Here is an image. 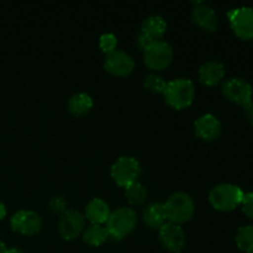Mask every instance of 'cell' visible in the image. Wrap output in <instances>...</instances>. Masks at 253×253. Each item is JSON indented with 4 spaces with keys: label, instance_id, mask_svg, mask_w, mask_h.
<instances>
[{
    "label": "cell",
    "instance_id": "cell-5",
    "mask_svg": "<svg viewBox=\"0 0 253 253\" xmlns=\"http://www.w3.org/2000/svg\"><path fill=\"white\" fill-rule=\"evenodd\" d=\"M141 172L142 169H141L140 162L135 157H130V156H123L119 158L111 166L110 169L111 178L121 188H126L137 182Z\"/></svg>",
    "mask_w": 253,
    "mask_h": 253
},
{
    "label": "cell",
    "instance_id": "cell-23",
    "mask_svg": "<svg viewBox=\"0 0 253 253\" xmlns=\"http://www.w3.org/2000/svg\"><path fill=\"white\" fill-rule=\"evenodd\" d=\"M143 85L151 93L163 94L165 93L166 86H167V82L163 79V77L155 73H151L145 77V79H143Z\"/></svg>",
    "mask_w": 253,
    "mask_h": 253
},
{
    "label": "cell",
    "instance_id": "cell-29",
    "mask_svg": "<svg viewBox=\"0 0 253 253\" xmlns=\"http://www.w3.org/2000/svg\"><path fill=\"white\" fill-rule=\"evenodd\" d=\"M7 249L6 246H5V244L2 241H0V253H6Z\"/></svg>",
    "mask_w": 253,
    "mask_h": 253
},
{
    "label": "cell",
    "instance_id": "cell-25",
    "mask_svg": "<svg viewBox=\"0 0 253 253\" xmlns=\"http://www.w3.org/2000/svg\"><path fill=\"white\" fill-rule=\"evenodd\" d=\"M242 211L249 219L253 220V193H246L244 194L241 202Z\"/></svg>",
    "mask_w": 253,
    "mask_h": 253
},
{
    "label": "cell",
    "instance_id": "cell-27",
    "mask_svg": "<svg viewBox=\"0 0 253 253\" xmlns=\"http://www.w3.org/2000/svg\"><path fill=\"white\" fill-rule=\"evenodd\" d=\"M244 110H245V115H246L247 121L253 126V100L251 103L247 104L246 106H244Z\"/></svg>",
    "mask_w": 253,
    "mask_h": 253
},
{
    "label": "cell",
    "instance_id": "cell-14",
    "mask_svg": "<svg viewBox=\"0 0 253 253\" xmlns=\"http://www.w3.org/2000/svg\"><path fill=\"white\" fill-rule=\"evenodd\" d=\"M195 133L204 141H214L221 135V123L216 116L211 114H205L197 119L194 123Z\"/></svg>",
    "mask_w": 253,
    "mask_h": 253
},
{
    "label": "cell",
    "instance_id": "cell-17",
    "mask_svg": "<svg viewBox=\"0 0 253 253\" xmlns=\"http://www.w3.org/2000/svg\"><path fill=\"white\" fill-rule=\"evenodd\" d=\"M110 214L111 211L108 203L100 198H94L85 207V217L91 222V225L106 224Z\"/></svg>",
    "mask_w": 253,
    "mask_h": 253
},
{
    "label": "cell",
    "instance_id": "cell-8",
    "mask_svg": "<svg viewBox=\"0 0 253 253\" xmlns=\"http://www.w3.org/2000/svg\"><path fill=\"white\" fill-rule=\"evenodd\" d=\"M222 94L232 103L242 108L252 101L253 89L251 84L242 78H231L222 84Z\"/></svg>",
    "mask_w": 253,
    "mask_h": 253
},
{
    "label": "cell",
    "instance_id": "cell-20",
    "mask_svg": "<svg viewBox=\"0 0 253 253\" xmlns=\"http://www.w3.org/2000/svg\"><path fill=\"white\" fill-rule=\"evenodd\" d=\"M108 239V231L101 225H90L83 231V240L89 246H101Z\"/></svg>",
    "mask_w": 253,
    "mask_h": 253
},
{
    "label": "cell",
    "instance_id": "cell-15",
    "mask_svg": "<svg viewBox=\"0 0 253 253\" xmlns=\"http://www.w3.org/2000/svg\"><path fill=\"white\" fill-rule=\"evenodd\" d=\"M167 30V22L161 15H151L146 17L141 26L140 34L145 36L150 42L160 41L166 34Z\"/></svg>",
    "mask_w": 253,
    "mask_h": 253
},
{
    "label": "cell",
    "instance_id": "cell-24",
    "mask_svg": "<svg viewBox=\"0 0 253 253\" xmlns=\"http://www.w3.org/2000/svg\"><path fill=\"white\" fill-rule=\"evenodd\" d=\"M116 46H118V39L114 34H103L99 39V47L106 54L115 51Z\"/></svg>",
    "mask_w": 253,
    "mask_h": 253
},
{
    "label": "cell",
    "instance_id": "cell-18",
    "mask_svg": "<svg viewBox=\"0 0 253 253\" xmlns=\"http://www.w3.org/2000/svg\"><path fill=\"white\" fill-rule=\"evenodd\" d=\"M142 220L151 229L160 230L167 222L163 204H161V203H153V204H150L148 207H146L142 212Z\"/></svg>",
    "mask_w": 253,
    "mask_h": 253
},
{
    "label": "cell",
    "instance_id": "cell-19",
    "mask_svg": "<svg viewBox=\"0 0 253 253\" xmlns=\"http://www.w3.org/2000/svg\"><path fill=\"white\" fill-rule=\"evenodd\" d=\"M93 108V99L86 93H77L68 100V110L74 116H84Z\"/></svg>",
    "mask_w": 253,
    "mask_h": 253
},
{
    "label": "cell",
    "instance_id": "cell-21",
    "mask_svg": "<svg viewBox=\"0 0 253 253\" xmlns=\"http://www.w3.org/2000/svg\"><path fill=\"white\" fill-rule=\"evenodd\" d=\"M125 197L131 205L141 207L145 204L147 199V190L141 183L136 182L125 188Z\"/></svg>",
    "mask_w": 253,
    "mask_h": 253
},
{
    "label": "cell",
    "instance_id": "cell-1",
    "mask_svg": "<svg viewBox=\"0 0 253 253\" xmlns=\"http://www.w3.org/2000/svg\"><path fill=\"white\" fill-rule=\"evenodd\" d=\"M166 103L175 110H182L193 104L195 98V86L190 79L177 78L167 82L165 89Z\"/></svg>",
    "mask_w": 253,
    "mask_h": 253
},
{
    "label": "cell",
    "instance_id": "cell-6",
    "mask_svg": "<svg viewBox=\"0 0 253 253\" xmlns=\"http://www.w3.org/2000/svg\"><path fill=\"white\" fill-rule=\"evenodd\" d=\"M173 59V48L168 42L160 40L143 49V62L152 71H163Z\"/></svg>",
    "mask_w": 253,
    "mask_h": 253
},
{
    "label": "cell",
    "instance_id": "cell-28",
    "mask_svg": "<svg viewBox=\"0 0 253 253\" xmlns=\"http://www.w3.org/2000/svg\"><path fill=\"white\" fill-rule=\"evenodd\" d=\"M5 216H6V208H5V205L0 202V221H1Z\"/></svg>",
    "mask_w": 253,
    "mask_h": 253
},
{
    "label": "cell",
    "instance_id": "cell-2",
    "mask_svg": "<svg viewBox=\"0 0 253 253\" xmlns=\"http://www.w3.org/2000/svg\"><path fill=\"white\" fill-rule=\"evenodd\" d=\"M166 217L168 222L172 224H184L193 217L195 211V205L190 195L187 193L177 192L168 198L163 204Z\"/></svg>",
    "mask_w": 253,
    "mask_h": 253
},
{
    "label": "cell",
    "instance_id": "cell-13",
    "mask_svg": "<svg viewBox=\"0 0 253 253\" xmlns=\"http://www.w3.org/2000/svg\"><path fill=\"white\" fill-rule=\"evenodd\" d=\"M192 20L198 27L208 32L216 31L217 25H219V20H217L215 10L203 1L195 2Z\"/></svg>",
    "mask_w": 253,
    "mask_h": 253
},
{
    "label": "cell",
    "instance_id": "cell-30",
    "mask_svg": "<svg viewBox=\"0 0 253 253\" xmlns=\"http://www.w3.org/2000/svg\"><path fill=\"white\" fill-rule=\"evenodd\" d=\"M6 253H24L21 251V250H19V249H9L6 251Z\"/></svg>",
    "mask_w": 253,
    "mask_h": 253
},
{
    "label": "cell",
    "instance_id": "cell-4",
    "mask_svg": "<svg viewBox=\"0 0 253 253\" xmlns=\"http://www.w3.org/2000/svg\"><path fill=\"white\" fill-rule=\"evenodd\" d=\"M245 193L241 188L230 183L216 185L209 193V202L215 210L219 211H232L241 205Z\"/></svg>",
    "mask_w": 253,
    "mask_h": 253
},
{
    "label": "cell",
    "instance_id": "cell-12",
    "mask_svg": "<svg viewBox=\"0 0 253 253\" xmlns=\"http://www.w3.org/2000/svg\"><path fill=\"white\" fill-rule=\"evenodd\" d=\"M160 241L166 250L179 253L185 247V234L180 225L166 222L160 229Z\"/></svg>",
    "mask_w": 253,
    "mask_h": 253
},
{
    "label": "cell",
    "instance_id": "cell-22",
    "mask_svg": "<svg viewBox=\"0 0 253 253\" xmlns=\"http://www.w3.org/2000/svg\"><path fill=\"white\" fill-rule=\"evenodd\" d=\"M236 245L242 252L245 253H253V226L247 225L242 226L237 230Z\"/></svg>",
    "mask_w": 253,
    "mask_h": 253
},
{
    "label": "cell",
    "instance_id": "cell-26",
    "mask_svg": "<svg viewBox=\"0 0 253 253\" xmlns=\"http://www.w3.org/2000/svg\"><path fill=\"white\" fill-rule=\"evenodd\" d=\"M67 202L62 197H54L52 198L51 202H49V208L53 212H61L66 211Z\"/></svg>",
    "mask_w": 253,
    "mask_h": 253
},
{
    "label": "cell",
    "instance_id": "cell-3",
    "mask_svg": "<svg viewBox=\"0 0 253 253\" xmlns=\"http://www.w3.org/2000/svg\"><path fill=\"white\" fill-rule=\"evenodd\" d=\"M137 224V215L131 208H119L113 211L106 221V231L110 239L121 241L133 231Z\"/></svg>",
    "mask_w": 253,
    "mask_h": 253
},
{
    "label": "cell",
    "instance_id": "cell-7",
    "mask_svg": "<svg viewBox=\"0 0 253 253\" xmlns=\"http://www.w3.org/2000/svg\"><path fill=\"white\" fill-rule=\"evenodd\" d=\"M232 30L239 39H253V9L251 7H237L227 12Z\"/></svg>",
    "mask_w": 253,
    "mask_h": 253
},
{
    "label": "cell",
    "instance_id": "cell-16",
    "mask_svg": "<svg viewBox=\"0 0 253 253\" xmlns=\"http://www.w3.org/2000/svg\"><path fill=\"white\" fill-rule=\"evenodd\" d=\"M225 67L217 61H209L199 68V79L204 85L215 86L224 79Z\"/></svg>",
    "mask_w": 253,
    "mask_h": 253
},
{
    "label": "cell",
    "instance_id": "cell-10",
    "mask_svg": "<svg viewBox=\"0 0 253 253\" xmlns=\"http://www.w3.org/2000/svg\"><path fill=\"white\" fill-rule=\"evenodd\" d=\"M10 226L15 232L31 236L40 232L42 227V220L37 212L32 210H19L10 220Z\"/></svg>",
    "mask_w": 253,
    "mask_h": 253
},
{
    "label": "cell",
    "instance_id": "cell-9",
    "mask_svg": "<svg viewBox=\"0 0 253 253\" xmlns=\"http://www.w3.org/2000/svg\"><path fill=\"white\" fill-rule=\"evenodd\" d=\"M85 227V216L77 210H66L58 222V231L62 239L71 241L83 234Z\"/></svg>",
    "mask_w": 253,
    "mask_h": 253
},
{
    "label": "cell",
    "instance_id": "cell-11",
    "mask_svg": "<svg viewBox=\"0 0 253 253\" xmlns=\"http://www.w3.org/2000/svg\"><path fill=\"white\" fill-rule=\"evenodd\" d=\"M104 68L113 76L126 77L135 68V61L126 52L121 51V49H115L105 56Z\"/></svg>",
    "mask_w": 253,
    "mask_h": 253
}]
</instances>
